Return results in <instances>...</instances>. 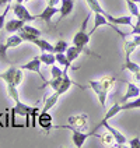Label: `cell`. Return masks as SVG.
Returning <instances> with one entry per match:
<instances>
[{"instance_id":"obj_1","label":"cell","mask_w":140,"mask_h":148,"mask_svg":"<svg viewBox=\"0 0 140 148\" xmlns=\"http://www.w3.org/2000/svg\"><path fill=\"white\" fill-rule=\"evenodd\" d=\"M115 82L116 78L112 77V75H104L101 80H91V81H88L90 88L97 94L98 101L102 108H105V105H107V97L109 94V91L114 88Z\"/></svg>"},{"instance_id":"obj_2","label":"cell","mask_w":140,"mask_h":148,"mask_svg":"<svg viewBox=\"0 0 140 148\" xmlns=\"http://www.w3.org/2000/svg\"><path fill=\"white\" fill-rule=\"evenodd\" d=\"M88 21H90V14L84 18V21L81 23L80 29H79V31L76 32V35L73 36V45L74 46H77V48H80V49H81L84 53H87V55H91V56L99 58L98 55H95L94 52H91V50L87 48V45H88L90 38H91V35L87 32V25H88Z\"/></svg>"},{"instance_id":"obj_3","label":"cell","mask_w":140,"mask_h":148,"mask_svg":"<svg viewBox=\"0 0 140 148\" xmlns=\"http://www.w3.org/2000/svg\"><path fill=\"white\" fill-rule=\"evenodd\" d=\"M99 127H105L108 132L114 136V140H115V147H122V145H125V144L128 143V140H126V137H125L123 134H122L121 132H118L115 127H112V126L108 123V122H102V120H101V122H99V123L97 124L92 130H94V132H97Z\"/></svg>"},{"instance_id":"obj_4","label":"cell","mask_w":140,"mask_h":148,"mask_svg":"<svg viewBox=\"0 0 140 148\" xmlns=\"http://www.w3.org/2000/svg\"><path fill=\"white\" fill-rule=\"evenodd\" d=\"M69 129L72 130V140H73L74 147H77V148H81L84 145L86 140L88 137H91V136H95V133H97V132H94V130H91L88 133H83L81 130L74 129V127H69Z\"/></svg>"},{"instance_id":"obj_5","label":"cell","mask_w":140,"mask_h":148,"mask_svg":"<svg viewBox=\"0 0 140 148\" xmlns=\"http://www.w3.org/2000/svg\"><path fill=\"white\" fill-rule=\"evenodd\" d=\"M13 7V13H14V16L17 18H20V20H24L25 23H31L34 20H37V16H32L27 7H25L23 3H16L14 6H11Z\"/></svg>"},{"instance_id":"obj_6","label":"cell","mask_w":140,"mask_h":148,"mask_svg":"<svg viewBox=\"0 0 140 148\" xmlns=\"http://www.w3.org/2000/svg\"><path fill=\"white\" fill-rule=\"evenodd\" d=\"M41 64H42V62H41V59H39V56H35V58H34L32 60H30L28 63L21 64L20 69H21V70H27V71H35V73L41 77L42 81L45 82L46 80H45V77L41 74Z\"/></svg>"},{"instance_id":"obj_7","label":"cell","mask_w":140,"mask_h":148,"mask_svg":"<svg viewBox=\"0 0 140 148\" xmlns=\"http://www.w3.org/2000/svg\"><path fill=\"white\" fill-rule=\"evenodd\" d=\"M69 123L72 124L70 127H74V129H79V130H83L87 127V123H88V116L81 113V115H76V116H70L69 117Z\"/></svg>"},{"instance_id":"obj_8","label":"cell","mask_w":140,"mask_h":148,"mask_svg":"<svg viewBox=\"0 0 140 148\" xmlns=\"http://www.w3.org/2000/svg\"><path fill=\"white\" fill-rule=\"evenodd\" d=\"M105 18L111 24L114 25H128V27H133V17L132 16H123V17H112L111 14H105Z\"/></svg>"},{"instance_id":"obj_9","label":"cell","mask_w":140,"mask_h":148,"mask_svg":"<svg viewBox=\"0 0 140 148\" xmlns=\"http://www.w3.org/2000/svg\"><path fill=\"white\" fill-rule=\"evenodd\" d=\"M24 24H25L24 20H20V18H11V20H8L7 23H4V29H6L8 34H16L24 27Z\"/></svg>"},{"instance_id":"obj_10","label":"cell","mask_w":140,"mask_h":148,"mask_svg":"<svg viewBox=\"0 0 140 148\" xmlns=\"http://www.w3.org/2000/svg\"><path fill=\"white\" fill-rule=\"evenodd\" d=\"M60 7H59V14H60V17H59L58 23L59 21H62L63 18H66L72 11H73V7H74V0H60ZM56 23V24H58Z\"/></svg>"},{"instance_id":"obj_11","label":"cell","mask_w":140,"mask_h":148,"mask_svg":"<svg viewBox=\"0 0 140 148\" xmlns=\"http://www.w3.org/2000/svg\"><path fill=\"white\" fill-rule=\"evenodd\" d=\"M35 108H32V106H30V105H27V103H24L21 99L18 101V102H16V105H14V108L11 109V112H14L16 115H18V116H28V115H31V112H32Z\"/></svg>"},{"instance_id":"obj_12","label":"cell","mask_w":140,"mask_h":148,"mask_svg":"<svg viewBox=\"0 0 140 148\" xmlns=\"http://www.w3.org/2000/svg\"><path fill=\"white\" fill-rule=\"evenodd\" d=\"M126 85H128V88H126V92H125L123 98H122V103H123V102H128L129 99H133L140 95V88L134 82H128Z\"/></svg>"},{"instance_id":"obj_13","label":"cell","mask_w":140,"mask_h":148,"mask_svg":"<svg viewBox=\"0 0 140 148\" xmlns=\"http://www.w3.org/2000/svg\"><path fill=\"white\" fill-rule=\"evenodd\" d=\"M59 13V8L55 6H46L45 7V10L42 11L41 14H38L37 16V18H41V20H43L46 24H49L50 25V21H52V17L55 16V14H58Z\"/></svg>"},{"instance_id":"obj_14","label":"cell","mask_w":140,"mask_h":148,"mask_svg":"<svg viewBox=\"0 0 140 148\" xmlns=\"http://www.w3.org/2000/svg\"><path fill=\"white\" fill-rule=\"evenodd\" d=\"M72 85H74V82L70 80V77L67 75V70L65 69V70H63V80H62V82H60L59 88L56 90V92H58L59 95H63L65 92H67V91L70 90Z\"/></svg>"},{"instance_id":"obj_15","label":"cell","mask_w":140,"mask_h":148,"mask_svg":"<svg viewBox=\"0 0 140 148\" xmlns=\"http://www.w3.org/2000/svg\"><path fill=\"white\" fill-rule=\"evenodd\" d=\"M31 43L37 45V46L41 49V52H49V53H53V45H52L50 42L45 41V39H41V36L34 38Z\"/></svg>"},{"instance_id":"obj_16","label":"cell","mask_w":140,"mask_h":148,"mask_svg":"<svg viewBox=\"0 0 140 148\" xmlns=\"http://www.w3.org/2000/svg\"><path fill=\"white\" fill-rule=\"evenodd\" d=\"M38 123L42 129H50L52 127V116L49 115V112H39L38 115Z\"/></svg>"},{"instance_id":"obj_17","label":"cell","mask_w":140,"mask_h":148,"mask_svg":"<svg viewBox=\"0 0 140 148\" xmlns=\"http://www.w3.org/2000/svg\"><path fill=\"white\" fill-rule=\"evenodd\" d=\"M122 70H128V71H130L132 74H134L140 70V66L137 63H134V62L130 60L129 55H125V63H123V66H122Z\"/></svg>"},{"instance_id":"obj_18","label":"cell","mask_w":140,"mask_h":148,"mask_svg":"<svg viewBox=\"0 0 140 148\" xmlns=\"http://www.w3.org/2000/svg\"><path fill=\"white\" fill-rule=\"evenodd\" d=\"M18 67H10V69H7L4 73L0 74V78L3 80V81L6 82V84H14V75H16V71Z\"/></svg>"},{"instance_id":"obj_19","label":"cell","mask_w":140,"mask_h":148,"mask_svg":"<svg viewBox=\"0 0 140 148\" xmlns=\"http://www.w3.org/2000/svg\"><path fill=\"white\" fill-rule=\"evenodd\" d=\"M59 97H60V95H59L56 91H55L50 97H48V98L45 99V105H43V108H42L41 112H49L50 108H53L55 105H56V102L59 101Z\"/></svg>"},{"instance_id":"obj_20","label":"cell","mask_w":140,"mask_h":148,"mask_svg":"<svg viewBox=\"0 0 140 148\" xmlns=\"http://www.w3.org/2000/svg\"><path fill=\"white\" fill-rule=\"evenodd\" d=\"M121 109L123 110H130V109H140V95L133 99H129L128 102L121 103Z\"/></svg>"},{"instance_id":"obj_21","label":"cell","mask_w":140,"mask_h":148,"mask_svg":"<svg viewBox=\"0 0 140 148\" xmlns=\"http://www.w3.org/2000/svg\"><path fill=\"white\" fill-rule=\"evenodd\" d=\"M21 42H23V39H21V36L18 34H11L4 43H6L7 49H10V48H17L18 45H21Z\"/></svg>"},{"instance_id":"obj_22","label":"cell","mask_w":140,"mask_h":148,"mask_svg":"<svg viewBox=\"0 0 140 148\" xmlns=\"http://www.w3.org/2000/svg\"><path fill=\"white\" fill-rule=\"evenodd\" d=\"M65 53H66L69 62H72V63H73L74 60H76V59H77L83 53V50L80 49V48H77V46H74V45H73V46H69Z\"/></svg>"},{"instance_id":"obj_23","label":"cell","mask_w":140,"mask_h":148,"mask_svg":"<svg viewBox=\"0 0 140 148\" xmlns=\"http://www.w3.org/2000/svg\"><path fill=\"white\" fill-rule=\"evenodd\" d=\"M119 112H122V109H121V103L115 102V103H114V105L107 110V113H105V116H104L102 122H108L109 119H112V117H114L115 115H118Z\"/></svg>"},{"instance_id":"obj_24","label":"cell","mask_w":140,"mask_h":148,"mask_svg":"<svg viewBox=\"0 0 140 148\" xmlns=\"http://www.w3.org/2000/svg\"><path fill=\"white\" fill-rule=\"evenodd\" d=\"M39 59L43 64L46 66H52L56 63V58H55V53H49V52H42L39 55Z\"/></svg>"},{"instance_id":"obj_25","label":"cell","mask_w":140,"mask_h":148,"mask_svg":"<svg viewBox=\"0 0 140 148\" xmlns=\"http://www.w3.org/2000/svg\"><path fill=\"white\" fill-rule=\"evenodd\" d=\"M95 137H98L99 140L102 141L105 145H115V140H114V136L111 134V133L105 132V133H102V134H98V133H95Z\"/></svg>"},{"instance_id":"obj_26","label":"cell","mask_w":140,"mask_h":148,"mask_svg":"<svg viewBox=\"0 0 140 148\" xmlns=\"http://www.w3.org/2000/svg\"><path fill=\"white\" fill-rule=\"evenodd\" d=\"M86 1H87V4H88V7L92 13H99V14H104V16L107 14V11L101 7L98 0H86Z\"/></svg>"},{"instance_id":"obj_27","label":"cell","mask_w":140,"mask_h":148,"mask_svg":"<svg viewBox=\"0 0 140 148\" xmlns=\"http://www.w3.org/2000/svg\"><path fill=\"white\" fill-rule=\"evenodd\" d=\"M55 58H56V62H58L60 66H63L65 69H70L72 67V62H69L66 53H55Z\"/></svg>"},{"instance_id":"obj_28","label":"cell","mask_w":140,"mask_h":148,"mask_svg":"<svg viewBox=\"0 0 140 148\" xmlns=\"http://www.w3.org/2000/svg\"><path fill=\"white\" fill-rule=\"evenodd\" d=\"M69 48V43L67 41H63V39H59L56 41V43L53 45V53H65Z\"/></svg>"},{"instance_id":"obj_29","label":"cell","mask_w":140,"mask_h":148,"mask_svg":"<svg viewBox=\"0 0 140 148\" xmlns=\"http://www.w3.org/2000/svg\"><path fill=\"white\" fill-rule=\"evenodd\" d=\"M7 87V92H8V97L13 99L14 102H18L20 101V94H18V90L14 84H6Z\"/></svg>"},{"instance_id":"obj_30","label":"cell","mask_w":140,"mask_h":148,"mask_svg":"<svg viewBox=\"0 0 140 148\" xmlns=\"http://www.w3.org/2000/svg\"><path fill=\"white\" fill-rule=\"evenodd\" d=\"M126 4H128V8H129V11H130V16L132 17L139 16L140 10H139V4H137V3H134L132 0H126Z\"/></svg>"},{"instance_id":"obj_31","label":"cell","mask_w":140,"mask_h":148,"mask_svg":"<svg viewBox=\"0 0 140 148\" xmlns=\"http://www.w3.org/2000/svg\"><path fill=\"white\" fill-rule=\"evenodd\" d=\"M23 31H25V32H28V34H31V35H35V36H41L42 32L39 31V29H37L35 27H32V25H28L27 23L24 24V27L21 28Z\"/></svg>"},{"instance_id":"obj_32","label":"cell","mask_w":140,"mask_h":148,"mask_svg":"<svg viewBox=\"0 0 140 148\" xmlns=\"http://www.w3.org/2000/svg\"><path fill=\"white\" fill-rule=\"evenodd\" d=\"M11 8V4L10 3H7L6 4V7H4V11L0 14V29L4 27V23H6V17H7V13H8V10Z\"/></svg>"},{"instance_id":"obj_33","label":"cell","mask_w":140,"mask_h":148,"mask_svg":"<svg viewBox=\"0 0 140 148\" xmlns=\"http://www.w3.org/2000/svg\"><path fill=\"white\" fill-rule=\"evenodd\" d=\"M7 46H6V43H0V58L3 59V60H6L8 62V58H7Z\"/></svg>"},{"instance_id":"obj_34","label":"cell","mask_w":140,"mask_h":148,"mask_svg":"<svg viewBox=\"0 0 140 148\" xmlns=\"http://www.w3.org/2000/svg\"><path fill=\"white\" fill-rule=\"evenodd\" d=\"M129 147L140 148V138H139V137H134V138H132V140L129 141Z\"/></svg>"},{"instance_id":"obj_35","label":"cell","mask_w":140,"mask_h":148,"mask_svg":"<svg viewBox=\"0 0 140 148\" xmlns=\"http://www.w3.org/2000/svg\"><path fill=\"white\" fill-rule=\"evenodd\" d=\"M130 35H140V25H133L132 31H130Z\"/></svg>"},{"instance_id":"obj_36","label":"cell","mask_w":140,"mask_h":148,"mask_svg":"<svg viewBox=\"0 0 140 148\" xmlns=\"http://www.w3.org/2000/svg\"><path fill=\"white\" fill-rule=\"evenodd\" d=\"M46 1H48V6H53V7H55L60 0H46Z\"/></svg>"},{"instance_id":"obj_37","label":"cell","mask_w":140,"mask_h":148,"mask_svg":"<svg viewBox=\"0 0 140 148\" xmlns=\"http://www.w3.org/2000/svg\"><path fill=\"white\" fill-rule=\"evenodd\" d=\"M133 78H134V82H140V70L133 74Z\"/></svg>"},{"instance_id":"obj_38","label":"cell","mask_w":140,"mask_h":148,"mask_svg":"<svg viewBox=\"0 0 140 148\" xmlns=\"http://www.w3.org/2000/svg\"><path fill=\"white\" fill-rule=\"evenodd\" d=\"M133 25H137V27H139V25H140V13H139V16L136 17V23H134V24H133Z\"/></svg>"},{"instance_id":"obj_39","label":"cell","mask_w":140,"mask_h":148,"mask_svg":"<svg viewBox=\"0 0 140 148\" xmlns=\"http://www.w3.org/2000/svg\"><path fill=\"white\" fill-rule=\"evenodd\" d=\"M0 1H1V6H3V4H7V3H10V0H0Z\"/></svg>"},{"instance_id":"obj_40","label":"cell","mask_w":140,"mask_h":148,"mask_svg":"<svg viewBox=\"0 0 140 148\" xmlns=\"http://www.w3.org/2000/svg\"><path fill=\"white\" fill-rule=\"evenodd\" d=\"M16 3H24V0H16Z\"/></svg>"},{"instance_id":"obj_41","label":"cell","mask_w":140,"mask_h":148,"mask_svg":"<svg viewBox=\"0 0 140 148\" xmlns=\"http://www.w3.org/2000/svg\"><path fill=\"white\" fill-rule=\"evenodd\" d=\"M132 1H134V3H137V4H140V0H132Z\"/></svg>"},{"instance_id":"obj_42","label":"cell","mask_w":140,"mask_h":148,"mask_svg":"<svg viewBox=\"0 0 140 148\" xmlns=\"http://www.w3.org/2000/svg\"><path fill=\"white\" fill-rule=\"evenodd\" d=\"M24 1H30V0H24Z\"/></svg>"}]
</instances>
